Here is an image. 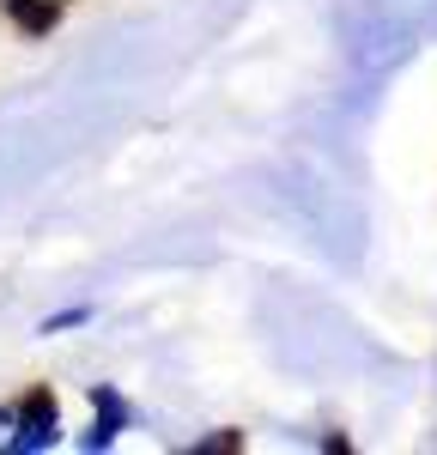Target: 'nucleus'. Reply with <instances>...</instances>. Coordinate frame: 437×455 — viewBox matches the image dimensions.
Returning <instances> with one entry per match:
<instances>
[{
    "label": "nucleus",
    "instance_id": "nucleus-1",
    "mask_svg": "<svg viewBox=\"0 0 437 455\" xmlns=\"http://www.w3.org/2000/svg\"><path fill=\"white\" fill-rule=\"evenodd\" d=\"M55 437V395H31L25 401V431L12 437V450H43Z\"/></svg>",
    "mask_w": 437,
    "mask_h": 455
}]
</instances>
